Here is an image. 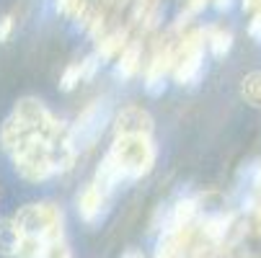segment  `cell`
I'll use <instances>...</instances> for the list:
<instances>
[{
  "label": "cell",
  "instance_id": "20",
  "mask_svg": "<svg viewBox=\"0 0 261 258\" xmlns=\"http://www.w3.org/2000/svg\"><path fill=\"white\" fill-rule=\"evenodd\" d=\"M13 26H16V18L8 13V16H3V18H0V42H8L11 39V34H13Z\"/></svg>",
  "mask_w": 261,
  "mask_h": 258
},
{
  "label": "cell",
  "instance_id": "5",
  "mask_svg": "<svg viewBox=\"0 0 261 258\" xmlns=\"http://www.w3.org/2000/svg\"><path fill=\"white\" fill-rule=\"evenodd\" d=\"M109 119V103L106 101H96L91 103L86 111L78 117V124L75 129H70L72 139H75V147H91L96 142V137L103 132V124Z\"/></svg>",
  "mask_w": 261,
  "mask_h": 258
},
{
  "label": "cell",
  "instance_id": "10",
  "mask_svg": "<svg viewBox=\"0 0 261 258\" xmlns=\"http://www.w3.org/2000/svg\"><path fill=\"white\" fill-rule=\"evenodd\" d=\"M194 214H197V202H194V199H178V202L173 204V209H171L166 233L189 227V225H192V219H194Z\"/></svg>",
  "mask_w": 261,
  "mask_h": 258
},
{
  "label": "cell",
  "instance_id": "11",
  "mask_svg": "<svg viewBox=\"0 0 261 258\" xmlns=\"http://www.w3.org/2000/svg\"><path fill=\"white\" fill-rule=\"evenodd\" d=\"M124 47H127V31H124V28H117L114 34L103 36V39L98 42V49H96L93 54H96L101 62H109V60H114Z\"/></svg>",
  "mask_w": 261,
  "mask_h": 258
},
{
  "label": "cell",
  "instance_id": "14",
  "mask_svg": "<svg viewBox=\"0 0 261 258\" xmlns=\"http://www.w3.org/2000/svg\"><path fill=\"white\" fill-rule=\"evenodd\" d=\"M241 96L248 106L261 108V72H248L241 80Z\"/></svg>",
  "mask_w": 261,
  "mask_h": 258
},
{
  "label": "cell",
  "instance_id": "4",
  "mask_svg": "<svg viewBox=\"0 0 261 258\" xmlns=\"http://www.w3.org/2000/svg\"><path fill=\"white\" fill-rule=\"evenodd\" d=\"M13 158V168L21 178L31 181V183H39V181H47L55 173V165H52V155H49V147L44 139H34L29 145H23L18 153L11 155Z\"/></svg>",
  "mask_w": 261,
  "mask_h": 258
},
{
  "label": "cell",
  "instance_id": "6",
  "mask_svg": "<svg viewBox=\"0 0 261 258\" xmlns=\"http://www.w3.org/2000/svg\"><path fill=\"white\" fill-rule=\"evenodd\" d=\"M153 117L142 106H124L114 119L117 137H150L153 134Z\"/></svg>",
  "mask_w": 261,
  "mask_h": 258
},
{
  "label": "cell",
  "instance_id": "9",
  "mask_svg": "<svg viewBox=\"0 0 261 258\" xmlns=\"http://www.w3.org/2000/svg\"><path fill=\"white\" fill-rule=\"evenodd\" d=\"M140 62H142V47L140 42H129L122 52H119V62H117V78L119 80H132L140 72Z\"/></svg>",
  "mask_w": 261,
  "mask_h": 258
},
{
  "label": "cell",
  "instance_id": "17",
  "mask_svg": "<svg viewBox=\"0 0 261 258\" xmlns=\"http://www.w3.org/2000/svg\"><path fill=\"white\" fill-rule=\"evenodd\" d=\"M81 80H83V78H81V62H72V65H67V67H65V72H62V78H60V88H62V91H72Z\"/></svg>",
  "mask_w": 261,
  "mask_h": 258
},
{
  "label": "cell",
  "instance_id": "21",
  "mask_svg": "<svg viewBox=\"0 0 261 258\" xmlns=\"http://www.w3.org/2000/svg\"><path fill=\"white\" fill-rule=\"evenodd\" d=\"M57 11L78 16V13L83 11V3H81V0H57Z\"/></svg>",
  "mask_w": 261,
  "mask_h": 258
},
{
  "label": "cell",
  "instance_id": "7",
  "mask_svg": "<svg viewBox=\"0 0 261 258\" xmlns=\"http://www.w3.org/2000/svg\"><path fill=\"white\" fill-rule=\"evenodd\" d=\"M106 202H109V196L96 186V183H88V186L81 191V196H78V214H81V219L88 222V225H96L98 219L106 214Z\"/></svg>",
  "mask_w": 261,
  "mask_h": 258
},
{
  "label": "cell",
  "instance_id": "1",
  "mask_svg": "<svg viewBox=\"0 0 261 258\" xmlns=\"http://www.w3.org/2000/svg\"><path fill=\"white\" fill-rule=\"evenodd\" d=\"M155 158L158 150L150 137H114V145L106 153V160L114 165L122 183L147 176L155 165Z\"/></svg>",
  "mask_w": 261,
  "mask_h": 258
},
{
  "label": "cell",
  "instance_id": "12",
  "mask_svg": "<svg viewBox=\"0 0 261 258\" xmlns=\"http://www.w3.org/2000/svg\"><path fill=\"white\" fill-rule=\"evenodd\" d=\"M18 240H21V233L13 225V219H0V255L16 258Z\"/></svg>",
  "mask_w": 261,
  "mask_h": 258
},
{
  "label": "cell",
  "instance_id": "15",
  "mask_svg": "<svg viewBox=\"0 0 261 258\" xmlns=\"http://www.w3.org/2000/svg\"><path fill=\"white\" fill-rule=\"evenodd\" d=\"M44 240L39 238H29V235H21L18 240V250H16V258H42L44 255Z\"/></svg>",
  "mask_w": 261,
  "mask_h": 258
},
{
  "label": "cell",
  "instance_id": "2",
  "mask_svg": "<svg viewBox=\"0 0 261 258\" xmlns=\"http://www.w3.org/2000/svg\"><path fill=\"white\" fill-rule=\"evenodd\" d=\"M13 225L18 227L21 235L39 238V240L49 243V240L62 238V212L52 202L23 204L13 217Z\"/></svg>",
  "mask_w": 261,
  "mask_h": 258
},
{
  "label": "cell",
  "instance_id": "18",
  "mask_svg": "<svg viewBox=\"0 0 261 258\" xmlns=\"http://www.w3.org/2000/svg\"><path fill=\"white\" fill-rule=\"evenodd\" d=\"M42 258H70V248L65 243V238H57V240H49L44 245V255Z\"/></svg>",
  "mask_w": 261,
  "mask_h": 258
},
{
  "label": "cell",
  "instance_id": "22",
  "mask_svg": "<svg viewBox=\"0 0 261 258\" xmlns=\"http://www.w3.org/2000/svg\"><path fill=\"white\" fill-rule=\"evenodd\" d=\"M150 8H155V0H137V8H135V18H147Z\"/></svg>",
  "mask_w": 261,
  "mask_h": 258
},
{
  "label": "cell",
  "instance_id": "13",
  "mask_svg": "<svg viewBox=\"0 0 261 258\" xmlns=\"http://www.w3.org/2000/svg\"><path fill=\"white\" fill-rule=\"evenodd\" d=\"M207 44H210L212 57H225L233 47V34L225 31V28H210L207 31Z\"/></svg>",
  "mask_w": 261,
  "mask_h": 258
},
{
  "label": "cell",
  "instance_id": "24",
  "mask_svg": "<svg viewBox=\"0 0 261 258\" xmlns=\"http://www.w3.org/2000/svg\"><path fill=\"white\" fill-rule=\"evenodd\" d=\"M122 258H142V253H140V250H127Z\"/></svg>",
  "mask_w": 261,
  "mask_h": 258
},
{
  "label": "cell",
  "instance_id": "19",
  "mask_svg": "<svg viewBox=\"0 0 261 258\" xmlns=\"http://www.w3.org/2000/svg\"><path fill=\"white\" fill-rule=\"evenodd\" d=\"M98 65H101V60H98L96 54H88V57L81 62V78H83V80H91V78L96 75Z\"/></svg>",
  "mask_w": 261,
  "mask_h": 258
},
{
  "label": "cell",
  "instance_id": "8",
  "mask_svg": "<svg viewBox=\"0 0 261 258\" xmlns=\"http://www.w3.org/2000/svg\"><path fill=\"white\" fill-rule=\"evenodd\" d=\"M168 70H171V49L158 52L153 57V62L147 65V70H145V91L150 93V96H161L166 91Z\"/></svg>",
  "mask_w": 261,
  "mask_h": 258
},
{
  "label": "cell",
  "instance_id": "3",
  "mask_svg": "<svg viewBox=\"0 0 261 258\" xmlns=\"http://www.w3.org/2000/svg\"><path fill=\"white\" fill-rule=\"evenodd\" d=\"M204 31H194L171 49V72L178 85H194L204 75Z\"/></svg>",
  "mask_w": 261,
  "mask_h": 258
},
{
  "label": "cell",
  "instance_id": "16",
  "mask_svg": "<svg viewBox=\"0 0 261 258\" xmlns=\"http://www.w3.org/2000/svg\"><path fill=\"white\" fill-rule=\"evenodd\" d=\"M225 230H228V217H225V214H215V217L204 219V233H207L212 240L222 238V235H225Z\"/></svg>",
  "mask_w": 261,
  "mask_h": 258
},
{
  "label": "cell",
  "instance_id": "23",
  "mask_svg": "<svg viewBox=\"0 0 261 258\" xmlns=\"http://www.w3.org/2000/svg\"><path fill=\"white\" fill-rule=\"evenodd\" d=\"M248 34L253 36V39H261V8H258V13L253 16V21H251V26H248Z\"/></svg>",
  "mask_w": 261,
  "mask_h": 258
}]
</instances>
